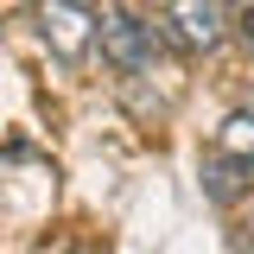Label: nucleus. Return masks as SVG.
I'll list each match as a JSON object with an SVG mask.
<instances>
[{
  "instance_id": "obj_7",
  "label": "nucleus",
  "mask_w": 254,
  "mask_h": 254,
  "mask_svg": "<svg viewBox=\"0 0 254 254\" xmlns=\"http://www.w3.org/2000/svg\"><path fill=\"white\" fill-rule=\"evenodd\" d=\"M248 229H254V216H248Z\"/></svg>"
},
{
  "instance_id": "obj_6",
  "label": "nucleus",
  "mask_w": 254,
  "mask_h": 254,
  "mask_svg": "<svg viewBox=\"0 0 254 254\" xmlns=\"http://www.w3.org/2000/svg\"><path fill=\"white\" fill-rule=\"evenodd\" d=\"M235 19H242V32H248V45H254V6H242Z\"/></svg>"
},
{
  "instance_id": "obj_1",
  "label": "nucleus",
  "mask_w": 254,
  "mask_h": 254,
  "mask_svg": "<svg viewBox=\"0 0 254 254\" xmlns=\"http://www.w3.org/2000/svg\"><path fill=\"white\" fill-rule=\"evenodd\" d=\"M95 45H102V58L115 64V70L140 76V70H153L165 32H159L153 19H140V13H127V6H102V13H95Z\"/></svg>"
},
{
  "instance_id": "obj_5",
  "label": "nucleus",
  "mask_w": 254,
  "mask_h": 254,
  "mask_svg": "<svg viewBox=\"0 0 254 254\" xmlns=\"http://www.w3.org/2000/svg\"><path fill=\"white\" fill-rule=\"evenodd\" d=\"M203 185H210V197H216V203H229V197H235V185H242V172H235V165H229V159H203Z\"/></svg>"
},
{
  "instance_id": "obj_4",
  "label": "nucleus",
  "mask_w": 254,
  "mask_h": 254,
  "mask_svg": "<svg viewBox=\"0 0 254 254\" xmlns=\"http://www.w3.org/2000/svg\"><path fill=\"white\" fill-rule=\"evenodd\" d=\"M216 159H229L242 178H254V115H248V108L216 127Z\"/></svg>"
},
{
  "instance_id": "obj_2",
  "label": "nucleus",
  "mask_w": 254,
  "mask_h": 254,
  "mask_svg": "<svg viewBox=\"0 0 254 254\" xmlns=\"http://www.w3.org/2000/svg\"><path fill=\"white\" fill-rule=\"evenodd\" d=\"M165 26L178 32L190 51H216L222 32H229V6H216V0H178V6H165Z\"/></svg>"
},
{
  "instance_id": "obj_3",
  "label": "nucleus",
  "mask_w": 254,
  "mask_h": 254,
  "mask_svg": "<svg viewBox=\"0 0 254 254\" xmlns=\"http://www.w3.org/2000/svg\"><path fill=\"white\" fill-rule=\"evenodd\" d=\"M38 32H45V45H51L58 58H83L89 38H95V13L58 0V6H38Z\"/></svg>"
}]
</instances>
